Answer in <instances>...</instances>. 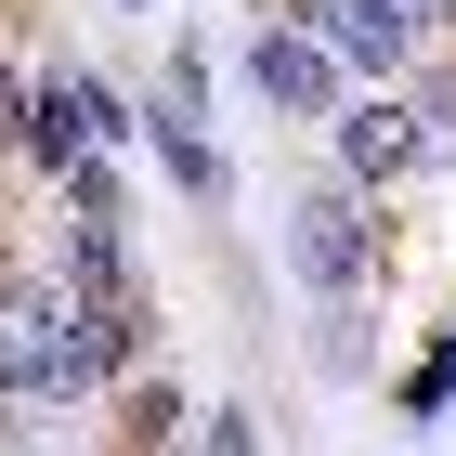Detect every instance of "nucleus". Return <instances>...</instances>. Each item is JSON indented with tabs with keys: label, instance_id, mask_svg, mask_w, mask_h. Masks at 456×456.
I'll list each match as a JSON object with an SVG mask.
<instances>
[{
	"label": "nucleus",
	"instance_id": "obj_9",
	"mask_svg": "<svg viewBox=\"0 0 456 456\" xmlns=\"http://www.w3.org/2000/svg\"><path fill=\"white\" fill-rule=\"evenodd\" d=\"M209 456H261V418H235V404H222V418H209Z\"/></svg>",
	"mask_w": 456,
	"mask_h": 456
},
{
	"label": "nucleus",
	"instance_id": "obj_4",
	"mask_svg": "<svg viewBox=\"0 0 456 456\" xmlns=\"http://www.w3.org/2000/svg\"><path fill=\"white\" fill-rule=\"evenodd\" d=\"M326 143H339V183H404L430 157V118L391 105V92H365V105L339 92V105H326Z\"/></svg>",
	"mask_w": 456,
	"mask_h": 456
},
{
	"label": "nucleus",
	"instance_id": "obj_8",
	"mask_svg": "<svg viewBox=\"0 0 456 456\" xmlns=\"http://www.w3.org/2000/svg\"><path fill=\"white\" fill-rule=\"evenodd\" d=\"M143 118H209V53H196V39L157 53V105H143Z\"/></svg>",
	"mask_w": 456,
	"mask_h": 456
},
{
	"label": "nucleus",
	"instance_id": "obj_1",
	"mask_svg": "<svg viewBox=\"0 0 456 456\" xmlns=\"http://www.w3.org/2000/svg\"><path fill=\"white\" fill-rule=\"evenodd\" d=\"M444 13L456 0H300V27L339 53V78H404L444 39Z\"/></svg>",
	"mask_w": 456,
	"mask_h": 456
},
{
	"label": "nucleus",
	"instance_id": "obj_7",
	"mask_svg": "<svg viewBox=\"0 0 456 456\" xmlns=\"http://www.w3.org/2000/svg\"><path fill=\"white\" fill-rule=\"evenodd\" d=\"M143 143H157V170H170L196 209H222V196H235V170H222V143L196 131V118H143Z\"/></svg>",
	"mask_w": 456,
	"mask_h": 456
},
{
	"label": "nucleus",
	"instance_id": "obj_6",
	"mask_svg": "<svg viewBox=\"0 0 456 456\" xmlns=\"http://www.w3.org/2000/svg\"><path fill=\"white\" fill-rule=\"evenodd\" d=\"M13 143H27L39 170H78V157H92V78H66V66H53V78L27 92V131H13Z\"/></svg>",
	"mask_w": 456,
	"mask_h": 456
},
{
	"label": "nucleus",
	"instance_id": "obj_10",
	"mask_svg": "<svg viewBox=\"0 0 456 456\" xmlns=\"http://www.w3.org/2000/svg\"><path fill=\"white\" fill-rule=\"evenodd\" d=\"M13 131H27V78H0V143H13Z\"/></svg>",
	"mask_w": 456,
	"mask_h": 456
},
{
	"label": "nucleus",
	"instance_id": "obj_5",
	"mask_svg": "<svg viewBox=\"0 0 456 456\" xmlns=\"http://www.w3.org/2000/svg\"><path fill=\"white\" fill-rule=\"evenodd\" d=\"M248 92L274 118H326L339 105V53H326L314 27H274V13H261V27H248Z\"/></svg>",
	"mask_w": 456,
	"mask_h": 456
},
{
	"label": "nucleus",
	"instance_id": "obj_2",
	"mask_svg": "<svg viewBox=\"0 0 456 456\" xmlns=\"http://www.w3.org/2000/svg\"><path fill=\"white\" fill-rule=\"evenodd\" d=\"M287 261L314 274V300H365V274H379V222H365V183H314V196L287 209Z\"/></svg>",
	"mask_w": 456,
	"mask_h": 456
},
{
	"label": "nucleus",
	"instance_id": "obj_11",
	"mask_svg": "<svg viewBox=\"0 0 456 456\" xmlns=\"http://www.w3.org/2000/svg\"><path fill=\"white\" fill-rule=\"evenodd\" d=\"M13 300H27V274H13V235H0V314H13Z\"/></svg>",
	"mask_w": 456,
	"mask_h": 456
},
{
	"label": "nucleus",
	"instance_id": "obj_12",
	"mask_svg": "<svg viewBox=\"0 0 456 456\" xmlns=\"http://www.w3.org/2000/svg\"><path fill=\"white\" fill-rule=\"evenodd\" d=\"M131 13H143V0H131Z\"/></svg>",
	"mask_w": 456,
	"mask_h": 456
},
{
	"label": "nucleus",
	"instance_id": "obj_3",
	"mask_svg": "<svg viewBox=\"0 0 456 456\" xmlns=\"http://www.w3.org/2000/svg\"><path fill=\"white\" fill-rule=\"evenodd\" d=\"M105 379V365H92V339H78V300L66 287H53V300H13V314H0V391H53V404H66V391H92Z\"/></svg>",
	"mask_w": 456,
	"mask_h": 456
}]
</instances>
